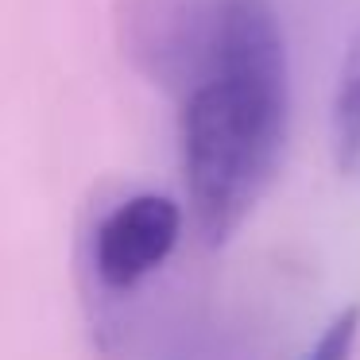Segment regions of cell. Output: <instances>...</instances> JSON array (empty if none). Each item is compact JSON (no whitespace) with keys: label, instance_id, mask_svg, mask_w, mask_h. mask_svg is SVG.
<instances>
[{"label":"cell","instance_id":"cell-1","mask_svg":"<svg viewBox=\"0 0 360 360\" xmlns=\"http://www.w3.org/2000/svg\"><path fill=\"white\" fill-rule=\"evenodd\" d=\"M290 132V58L271 0H225L205 74L179 97V167L205 248L252 217Z\"/></svg>","mask_w":360,"mask_h":360},{"label":"cell","instance_id":"cell-2","mask_svg":"<svg viewBox=\"0 0 360 360\" xmlns=\"http://www.w3.org/2000/svg\"><path fill=\"white\" fill-rule=\"evenodd\" d=\"M225 0H120V47L151 82L186 94L210 66Z\"/></svg>","mask_w":360,"mask_h":360},{"label":"cell","instance_id":"cell-4","mask_svg":"<svg viewBox=\"0 0 360 360\" xmlns=\"http://www.w3.org/2000/svg\"><path fill=\"white\" fill-rule=\"evenodd\" d=\"M329 136H333L337 171H356L360 167V39L352 43L349 58L341 66V78H337Z\"/></svg>","mask_w":360,"mask_h":360},{"label":"cell","instance_id":"cell-3","mask_svg":"<svg viewBox=\"0 0 360 360\" xmlns=\"http://www.w3.org/2000/svg\"><path fill=\"white\" fill-rule=\"evenodd\" d=\"M182 236V205L167 194H132L101 217L94 233V271L101 287L136 290L171 259Z\"/></svg>","mask_w":360,"mask_h":360},{"label":"cell","instance_id":"cell-5","mask_svg":"<svg viewBox=\"0 0 360 360\" xmlns=\"http://www.w3.org/2000/svg\"><path fill=\"white\" fill-rule=\"evenodd\" d=\"M356 337H360V302H352L333 314V321L318 333L314 349L302 360H352Z\"/></svg>","mask_w":360,"mask_h":360}]
</instances>
